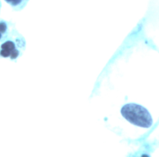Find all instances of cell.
<instances>
[{"instance_id": "cell-3", "label": "cell", "mask_w": 159, "mask_h": 157, "mask_svg": "<svg viewBox=\"0 0 159 157\" xmlns=\"http://www.w3.org/2000/svg\"><path fill=\"white\" fill-rule=\"evenodd\" d=\"M9 35L8 25L4 20H0V42L6 40Z\"/></svg>"}, {"instance_id": "cell-2", "label": "cell", "mask_w": 159, "mask_h": 157, "mask_svg": "<svg viewBox=\"0 0 159 157\" xmlns=\"http://www.w3.org/2000/svg\"><path fill=\"white\" fill-rule=\"evenodd\" d=\"M10 38H7L0 44V58H7L16 61L23 55L25 50V40L17 32L13 30Z\"/></svg>"}, {"instance_id": "cell-4", "label": "cell", "mask_w": 159, "mask_h": 157, "mask_svg": "<svg viewBox=\"0 0 159 157\" xmlns=\"http://www.w3.org/2000/svg\"><path fill=\"white\" fill-rule=\"evenodd\" d=\"M5 1L14 7H20L24 4L26 0H5Z\"/></svg>"}, {"instance_id": "cell-1", "label": "cell", "mask_w": 159, "mask_h": 157, "mask_svg": "<svg viewBox=\"0 0 159 157\" xmlns=\"http://www.w3.org/2000/svg\"><path fill=\"white\" fill-rule=\"evenodd\" d=\"M120 113L130 123L140 127L149 128L153 124V119L147 109L141 105L129 103L124 105Z\"/></svg>"}]
</instances>
